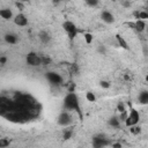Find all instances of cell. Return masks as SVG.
I'll list each match as a JSON object with an SVG mask.
<instances>
[{
    "label": "cell",
    "instance_id": "obj_1",
    "mask_svg": "<svg viewBox=\"0 0 148 148\" xmlns=\"http://www.w3.org/2000/svg\"><path fill=\"white\" fill-rule=\"evenodd\" d=\"M64 108L65 110H71V111H76L80 116H81V111H80V102H79V97L75 92L71 91L68 92L65 98H64Z\"/></svg>",
    "mask_w": 148,
    "mask_h": 148
},
{
    "label": "cell",
    "instance_id": "obj_2",
    "mask_svg": "<svg viewBox=\"0 0 148 148\" xmlns=\"http://www.w3.org/2000/svg\"><path fill=\"white\" fill-rule=\"evenodd\" d=\"M139 120H140V114H139V112H138L135 109L132 108L131 111H130V113H127V118H126V120H125V125H126L127 127H132V126L138 125Z\"/></svg>",
    "mask_w": 148,
    "mask_h": 148
},
{
    "label": "cell",
    "instance_id": "obj_3",
    "mask_svg": "<svg viewBox=\"0 0 148 148\" xmlns=\"http://www.w3.org/2000/svg\"><path fill=\"white\" fill-rule=\"evenodd\" d=\"M62 28L67 32V35L69 36V38H74L77 35V28H76L75 23L72 22V21H65L62 23Z\"/></svg>",
    "mask_w": 148,
    "mask_h": 148
},
{
    "label": "cell",
    "instance_id": "obj_4",
    "mask_svg": "<svg viewBox=\"0 0 148 148\" xmlns=\"http://www.w3.org/2000/svg\"><path fill=\"white\" fill-rule=\"evenodd\" d=\"M57 123H58L60 126L66 127V126H68V125L72 124V117H71V114H69L67 111H61V112L59 113L58 118H57Z\"/></svg>",
    "mask_w": 148,
    "mask_h": 148
},
{
    "label": "cell",
    "instance_id": "obj_5",
    "mask_svg": "<svg viewBox=\"0 0 148 148\" xmlns=\"http://www.w3.org/2000/svg\"><path fill=\"white\" fill-rule=\"evenodd\" d=\"M45 76H46V80L53 86H59L62 83V76L56 72H47Z\"/></svg>",
    "mask_w": 148,
    "mask_h": 148
},
{
    "label": "cell",
    "instance_id": "obj_6",
    "mask_svg": "<svg viewBox=\"0 0 148 148\" xmlns=\"http://www.w3.org/2000/svg\"><path fill=\"white\" fill-rule=\"evenodd\" d=\"M91 145H92V148H105L109 145V141L104 136L97 135V136H94L92 138Z\"/></svg>",
    "mask_w": 148,
    "mask_h": 148
},
{
    "label": "cell",
    "instance_id": "obj_7",
    "mask_svg": "<svg viewBox=\"0 0 148 148\" xmlns=\"http://www.w3.org/2000/svg\"><path fill=\"white\" fill-rule=\"evenodd\" d=\"M25 60H27L28 65H30V66H39L40 62H42L39 56H38L37 53H35V52L28 53L27 57H25Z\"/></svg>",
    "mask_w": 148,
    "mask_h": 148
},
{
    "label": "cell",
    "instance_id": "obj_8",
    "mask_svg": "<svg viewBox=\"0 0 148 148\" xmlns=\"http://www.w3.org/2000/svg\"><path fill=\"white\" fill-rule=\"evenodd\" d=\"M13 21H14V23H15L16 25H18V27H25V25H28V18H27V16H25L23 13L16 14V15L14 16Z\"/></svg>",
    "mask_w": 148,
    "mask_h": 148
},
{
    "label": "cell",
    "instance_id": "obj_9",
    "mask_svg": "<svg viewBox=\"0 0 148 148\" xmlns=\"http://www.w3.org/2000/svg\"><path fill=\"white\" fill-rule=\"evenodd\" d=\"M101 18H102V21L105 22V23H113V22H114V16H113V14H112L111 12H109V10H102V13H101Z\"/></svg>",
    "mask_w": 148,
    "mask_h": 148
},
{
    "label": "cell",
    "instance_id": "obj_10",
    "mask_svg": "<svg viewBox=\"0 0 148 148\" xmlns=\"http://www.w3.org/2000/svg\"><path fill=\"white\" fill-rule=\"evenodd\" d=\"M131 25L133 27V29L138 32H143L146 30V22L142 20H135L134 23H131Z\"/></svg>",
    "mask_w": 148,
    "mask_h": 148
},
{
    "label": "cell",
    "instance_id": "obj_11",
    "mask_svg": "<svg viewBox=\"0 0 148 148\" xmlns=\"http://www.w3.org/2000/svg\"><path fill=\"white\" fill-rule=\"evenodd\" d=\"M138 102L142 105L148 104V90H142L138 96Z\"/></svg>",
    "mask_w": 148,
    "mask_h": 148
},
{
    "label": "cell",
    "instance_id": "obj_12",
    "mask_svg": "<svg viewBox=\"0 0 148 148\" xmlns=\"http://www.w3.org/2000/svg\"><path fill=\"white\" fill-rule=\"evenodd\" d=\"M0 16H1L3 20H10V18H14V16H13V12H12L9 8L0 9Z\"/></svg>",
    "mask_w": 148,
    "mask_h": 148
},
{
    "label": "cell",
    "instance_id": "obj_13",
    "mask_svg": "<svg viewBox=\"0 0 148 148\" xmlns=\"http://www.w3.org/2000/svg\"><path fill=\"white\" fill-rule=\"evenodd\" d=\"M3 39H5V42H6V43L12 44V45L17 43V36H16V35H14V34H6V35H5V37H3Z\"/></svg>",
    "mask_w": 148,
    "mask_h": 148
},
{
    "label": "cell",
    "instance_id": "obj_14",
    "mask_svg": "<svg viewBox=\"0 0 148 148\" xmlns=\"http://www.w3.org/2000/svg\"><path fill=\"white\" fill-rule=\"evenodd\" d=\"M116 39H117V43H118V45H119L120 47H123V49H125V50H127V49H128L127 42L124 39V37H123L121 35L117 34V35H116Z\"/></svg>",
    "mask_w": 148,
    "mask_h": 148
},
{
    "label": "cell",
    "instance_id": "obj_15",
    "mask_svg": "<svg viewBox=\"0 0 148 148\" xmlns=\"http://www.w3.org/2000/svg\"><path fill=\"white\" fill-rule=\"evenodd\" d=\"M38 37H39L40 42L44 43V44H46V43H49V42L51 40V36H50V34L46 32V31H40Z\"/></svg>",
    "mask_w": 148,
    "mask_h": 148
},
{
    "label": "cell",
    "instance_id": "obj_16",
    "mask_svg": "<svg viewBox=\"0 0 148 148\" xmlns=\"http://www.w3.org/2000/svg\"><path fill=\"white\" fill-rule=\"evenodd\" d=\"M109 125L112 126V127H114V128H117V127H119V125H120V119H119L118 117L113 116V117H111V118L109 119Z\"/></svg>",
    "mask_w": 148,
    "mask_h": 148
},
{
    "label": "cell",
    "instance_id": "obj_17",
    "mask_svg": "<svg viewBox=\"0 0 148 148\" xmlns=\"http://www.w3.org/2000/svg\"><path fill=\"white\" fill-rule=\"evenodd\" d=\"M83 39H84V42H86L87 44H91L92 40H94V36H92V34H90V32H84V34H83Z\"/></svg>",
    "mask_w": 148,
    "mask_h": 148
},
{
    "label": "cell",
    "instance_id": "obj_18",
    "mask_svg": "<svg viewBox=\"0 0 148 148\" xmlns=\"http://www.w3.org/2000/svg\"><path fill=\"white\" fill-rule=\"evenodd\" d=\"M86 99L88 102H95L96 101V96H95V94L92 91H87L86 92Z\"/></svg>",
    "mask_w": 148,
    "mask_h": 148
},
{
    "label": "cell",
    "instance_id": "obj_19",
    "mask_svg": "<svg viewBox=\"0 0 148 148\" xmlns=\"http://www.w3.org/2000/svg\"><path fill=\"white\" fill-rule=\"evenodd\" d=\"M117 110H118L120 113H125V112H126V109H125V105H124L123 102H119V103L117 104Z\"/></svg>",
    "mask_w": 148,
    "mask_h": 148
},
{
    "label": "cell",
    "instance_id": "obj_20",
    "mask_svg": "<svg viewBox=\"0 0 148 148\" xmlns=\"http://www.w3.org/2000/svg\"><path fill=\"white\" fill-rule=\"evenodd\" d=\"M130 132H131V133H133V134H139V133L141 132V130H140V127H138V126L135 125V126L130 127Z\"/></svg>",
    "mask_w": 148,
    "mask_h": 148
},
{
    "label": "cell",
    "instance_id": "obj_21",
    "mask_svg": "<svg viewBox=\"0 0 148 148\" xmlns=\"http://www.w3.org/2000/svg\"><path fill=\"white\" fill-rule=\"evenodd\" d=\"M86 3L90 7H96L98 5V1L97 0H86Z\"/></svg>",
    "mask_w": 148,
    "mask_h": 148
},
{
    "label": "cell",
    "instance_id": "obj_22",
    "mask_svg": "<svg viewBox=\"0 0 148 148\" xmlns=\"http://www.w3.org/2000/svg\"><path fill=\"white\" fill-rule=\"evenodd\" d=\"M72 134H73V132H72V131H69V130H66V131L64 132V139H65V140H68V139H71Z\"/></svg>",
    "mask_w": 148,
    "mask_h": 148
},
{
    "label": "cell",
    "instance_id": "obj_23",
    "mask_svg": "<svg viewBox=\"0 0 148 148\" xmlns=\"http://www.w3.org/2000/svg\"><path fill=\"white\" fill-rule=\"evenodd\" d=\"M99 86H101L102 88H105V89L110 87V84H109V82H108V81H105V80H102V81L99 82Z\"/></svg>",
    "mask_w": 148,
    "mask_h": 148
},
{
    "label": "cell",
    "instance_id": "obj_24",
    "mask_svg": "<svg viewBox=\"0 0 148 148\" xmlns=\"http://www.w3.org/2000/svg\"><path fill=\"white\" fill-rule=\"evenodd\" d=\"M9 145V142L7 141V140H5V139H1V142H0V147L1 148H7V146Z\"/></svg>",
    "mask_w": 148,
    "mask_h": 148
},
{
    "label": "cell",
    "instance_id": "obj_25",
    "mask_svg": "<svg viewBox=\"0 0 148 148\" xmlns=\"http://www.w3.org/2000/svg\"><path fill=\"white\" fill-rule=\"evenodd\" d=\"M111 148H123V146H121V143H119V142H114V143H112Z\"/></svg>",
    "mask_w": 148,
    "mask_h": 148
},
{
    "label": "cell",
    "instance_id": "obj_26",
    "mask_svg": "<svg viewBox=\"0 0 148 148\" xmlns=\"http://www.w3.org/2000/svg\"><path fill=\"white\" fill-rule=\"evenodd\" d=\"M98 51H99L101 53H105V49H104V46H102V47H99V49H98Z\"/></svg>",
    "mask_w": 148,
    "mask_h": 148
},
{
    "label": "cell",
    "instance_id": "obj_27",
    "mask_svg": "<svg viewBox=\"0 0 148 148\" xmlns=\"http://www.w3.org/2000/svg\"><path fill=\"white\" fill-rule=\"evenodd\" d=\"M0 61H1V64L3 65V64L6 62V58H5V57H1V59H0Z\"/></svg>",
    "mask_w": 148,
    "mask_h": 148
},
{
    "label": "cell",
    "instance_id": "obj_28",
    "mask_svg": "<svg viewBox=\"0 0 148 148\" xmlns=\"http://www.w3.org/2000/svg\"><path fill=\"white\" fill-rule=\"evenodd\" d=\"M146 81H147V82H148V74H147V75H146Z\"/></svg>",
    "mask_w": 148,
    "mask_h": 148
}]
</instances>
